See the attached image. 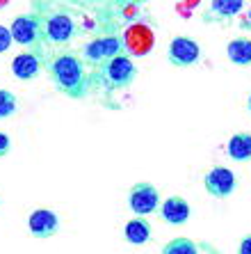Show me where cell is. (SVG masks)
Returning <instances> with one entry per match:
<instances>
[{
    "mask_svg": "<svg viewBox=\"0 0 251 254\" xmlns=\"http://www.w3.org/2000/svg\"><path fill=\"white\" fill-rule=\"evenodd\" d=\"M46 73L50 76V83L55 85L59 94L69 99H87L92 94V69L85 64L80 53L59 48L46 60Z\"/></svg>",
    "mask_w": 251,
    "mask_h": 254,
    "instance_id": "obj_1",
    "label": "cell"
},
{
    "mask_svg": "<svg viewBox=\"0 0 251 254\" xmlns=\"http://www.w3.org/2000/svg\"><path fill=\"white\" fill-rule=\"evenodd\" d=\"M135 78H137V64L128 55H119L99 69H92L94 89H105V92L128 89L135 83Z\"/></svg>",
    "mask_w": 251,
    "mask_h": 254,
    "instance_id": "obj_2",
    "label": "cell"
},
{
    "mask_svg": "<svg viewBox=\"0 0 251 254\" xmlns=\"http://www.w3.org/2000/svg\"><path fill=\"white\" fill-rule=\"evenodd\" d=\"M35 9L41 16V25H44V42L53 44V46H66V44L76 37L78 28L76 21L66 9H50V5L37 2Z\"/></svg>",
    "mask_w": 251,
    "mask_h": 254,
    "instance_id": "obj_3",
    "label": "cell"
},
{
    "mask_svg": "<svg viewBox=\"0 0 251 254\" xmlns=\"http://www.w3.org/2000/svg\"><path fill=\"white\" fill-rule=\"evenodd\" d=\"M119 55H126L123 39L119 32H107V35L94 37L80 51V58L85 60V64L89 69H99V66H103L105 62L119 58Z\"/></svg>",
    "mask_w": 251,
    "mask_h": 254,
    "instance_id": "obj_4",
    "label": "cell"
},
{
    "mask_svg": "<svg viewBox=\"0 0 251 254\" xmlns=\"http://www.w3.org/2000/svg\"><path fill=\"white\" fill-rule=\"evenodd\" d=\"M9 32L14 42L25 46V51H44V25L37 9L30 14H18L9 25Z\"/></svg>",
    "mask_w": 251,
    "mask_h": 254,
    "instance_id": "obj_5",
    "label": "cell"
},
{
    "mask_svg": "<svg viewBox=\"0 0 251 254\" xmlns=\"http://www.w3.org/2000/svg\"><path fill=\"white\" fill-rule=\"evenodd\" d=\"M121 39H123V48H126L128 58H144L155 46V32H153V28L146 21L126 25Z\"/></svg>",
    "mask_w": 251,
    "mask_h": 254,
    "instance_id": "obj_6",
    "label": "cell"
},
{
    "mask_svg": "<svg viewBox=\"0 0 251 254\" xmlns=\"http://www.w3.org/2000/svg\"><path fill=\"white\" fill-rule=\"evenodd\" d=\"M128 206L137 218H146L160 208V192L149 181H137L128 190Z\"/></svg>",
    "mask_w": 251,
    "mask_h": 254,
    "instance_id": "obj_7",
    "label": "cell"
},
{
    "mask_svg": "<svg viewBox=\"0 0 251 254\" xmlns=\"http://www.w3.org/2000/svg\"><path fill=\"white\" fill-rule=\"evenodd\" d=\"M167 60L169 64L176 69H187V66H194L201 60V46H199L197 39L185 35H178L169 42L167 48Z\"/></svg>",
    "mask_w": 251,
    "mask_h": 254,
    "instance_id": "obj_8",
    "label": "cell"
},
{
    "mask_svg": "<svg viewBox=\"0 0 251 254\" xmlns=\"http://www.w3.org/2000/svg\"><path fill=\"white\" fill-rule=\"evenodd\" d=\"M203 186L208 190V195H212L215 199H226L238 190V177L224 165H215L212 170L205 172Z\"/></svg>",
    "mask_w": 251,
    "mask_h": 254,
    "instance_id": "obj_9",
    "label": "cell"
},
{
    "mask_svg": "<svg viewBox=\"0 0 251 254\" xmlns=\"http://www.w3.org/2000/svg\"><path fill=\"white\" fill-rule=\"evenodd\" d=\"M48 55L44 51H23L12 60V76L18 80H35L46 71Z\"/></svg>",
    "mask_w": 251,
    "mask_h": 254,
    "instance_id": "obj_10",
    "label": "cell"
},
{
    "mask_svg": "<svg viewBox=\"0 0 251 254\" xmlns=\"http://www.w3.org/2000/svg\"><path fill=\"white\" fill-rule=\"evenodd\" d=\"M28 231H30V236L39 238V241L53 238L59 231L57 213L50 211V208H35V211L28 215Z\"/></svg>",
    "mask_w": 251,
    "mask_h": 254,
    "instance_id": "obj_11",
    "label": "cell"
},
{
    "mask_svg": "<svg viewBox=\"0 0 251 254\" xmlns=\"http://www.w3.org/2000/svg\"><path fill=\"white\" fill-rule=\"evenodd\" d=\"M242 7H245L242 0H212L210 5L205 7V12L201 14V21L203 23L226 25L242 12Z\"/></svg>",
    "mask_w": 251,
    "mask_h": 254,
    "instance_id": "obj_12",
    "label": "cell"
},
{
    "mask_svg": "<svg viewBox=\"0 0 251 254\" xmlns=\"http://www.w3.org/2000/svg\"><path fill=\"white\" fill-rule=\"evenodd\" d=\"M158 211H160V220L171 227H181L190 220V204L181 195H171L167 199H162Z\"/></svg>",
    "mask_w": 251,
    "mask_h": 254,
    "instance_id": "obj_13",
    "label": "cell"
},
{
    "mask_svg": "<svg viewBox=\"0 0 251 254\" xmlns=\"http://www.w3.org/2000/svg\"><path fill=\"white\" fill-rule=\"evenodd\" d=\"M151 222L146 218H130L123 225V241L130 243V245H146L151 241Z\"/></svg>",
    "mask_w": 251,
    "mask_h": 254,
    "instance_id": "obj_14",
    "label": "cell"
},
{
    "mask_svg": "<svg viewBox=\"0 0 251 254\" xmlns=\"http://www.w3.org/2000/svg\"><path fill=\"white\" fill-rule=\"evenodd\" d=\"M226 58L238 66L251 64V39L249 37H235L226 44Z\"/></svg>",
    "mask_w": 251,
    "mask_h": 254,
    "instance_id": "obj_15",
    "label": "cell"
},
{
    "mask_svg": "<svg viewBox=\"0 0 251 254\" xmlns=\"http://www.w3.org/2000/svg\"><path fill=\"white\" fill-rule=\"evenodd\" d=\"M226 154L238 163L251 160V133H235V135L228 137Z\"/></svg>",
    "mask_w": 251,
    "mask_h": 254,
    "instance_id": "obj_16",
    "label": "cell"
},
{
    "mask_svg": "<svg viewBox=\"0 0 251 254\" xmlns=\"http://www.w3.org/2000/svg\"><path fill=\"white\" fill-rule=\"evenodd\" d=\"M160 254H201V250H199V243L190 241L185 236H178V238H171L169 243H164Z\"/></svg>",
    "mask_w": 251,
    "mask_h": 254,
    "instance_id": "obj_17",
    "label": "cell"
},
{
    "mask_svg": "<svg viewBox=\"0 0 251 254\" xmlns=\"http://www.w3.org/2000/svg\"><path fill=\"white\" fill-rule=\"evenodd\" d=\"M18 113V99L9 89H0V119H7Z\"/></svg>",
    "mask_w": 251,
    "mask_h": 254,
    "instance_id": "obj_18",
    "label": "cell"
},
{
    "mask_svg": "<svg viewBox=\"0 0 251 254\" xmlns=\"http://www.w3.org/2000/svg\"><path fill=\"white\" fill-rule=\"evenodd\" d=\"M14 39H12V32H9V28L7 25H0V55L7 53L9 48H12Z\"/></svg>",
    "mask_w": 251,
    "mask_h": 254,
    "instance_id": "obj_19",
    "label": "cell"
},
{
    "mask_svg": "<svg viewBox=\"0 0 251 254\" xmlns=\"http://www.w3.org/2000/svg\"><path fill=\"white\" fill-rule=\"evenodd\" d=\"M9 147H12V140H9V135L0 130V158H5V156L9 154Z\"/></svg>",
    "mask_w": 251,
    "mask_h": 254,
    "instance_id": "obj_20",
    "label": "cell"
},
{
    "mask_svg": "<svg viewBox=\"0 0 251 254\" xmlns=\"http://www.w3.org/2000/svg\"><path fill=\"white\" fill-rule=\"evenodd\" d=\"M238 254H251V234L240 238L238 243Z\"/></svg>",
    "mask_w": 251,
    "mask_h": 254,
    "instance_id": "obj_21",
    "label": "cell"
},
{
    "mask_svg": "<svg viewBox=\"0 0 251 254\" xmlns=\"http://www.w3.org/2000/svg\"><path fill=\"white\" fill-rule=\"evenodd\" d=\"M199 250H203L205 254H222V252H219V250L215 248V245H210V243H205V241H201V243H199Z\"/></svg>",
    "mask_w": 251,
    "mask_h": 254,
    "instance_id": "obj_22",
    "label": "cell"
},
{
    "mask_svg": "<svg viewBox=\"0 0 251 254\" xmlns=\"http://www.w3.org/2000/svg\"><path fill=\"white\" fill-rule=\"evenodd\" d=\"M251 28V9H249V14L245 16V21H242V30H249Z\"/></svg>",
    "mask_w": 251,
    "mask_h": 254,
    "instance_id": "obj_23",
    "label": "cell"
},
{
    "mask_svg": "<svg viewBox=\"0 0 251 254\" xmlns=\"http://www.w3.org/2000/svg\"><path fill=\"white\" fill-rule=\"evenodd\" d=\"M247 108H249V113H251V94H249V99H247Z\"/></svg>",
    "mask_w": 251,
    "mask_h": 254,
    "instance_id": "obj_24",
    "label": "cell"
}]
</instances>
